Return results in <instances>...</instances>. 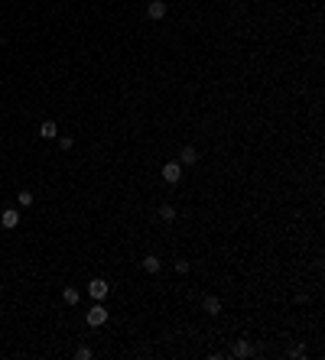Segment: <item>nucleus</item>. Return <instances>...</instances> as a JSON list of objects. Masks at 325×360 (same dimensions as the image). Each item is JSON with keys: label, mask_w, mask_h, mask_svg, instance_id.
Wrapping results in <instances>:
<instances>
[{"label": "nucleus", "mask_w": 325, "mask_h": 360, "mask_svg": "<svg viewBox=\"0 0 325 360\" xmlns=\"http://www.w3.org/2000/svg\"><path fill=\"white\" fill-rule=\"evenodd\" d=\"M104 321H108V308L101 305V302H95V305L88 308V325H91V328H101Z\"/></svg>", "instance_id": "f257e3e1"}, {"label": "nucleus", "mask_w": 325, "mask_h": 360, "mask_svg": "<svg viewBox=\"0 0 325 360\" xmlns=\"http://www.w3.org/2000/svg\"><path fill=\"white\" fill-rule=\"evenodd\" d=\"M179 179H182V163H166V165H162V182L176 185Z\"/></svg>", "instance_id": "f03ea898"}, {"label": "nucleus", "mask_w": 325, "mask_h": 360, "mask_svg": "<svg viewBox=\"0 0 325 360\" xmlns=\"http://www.w3.org/2000/svg\"><path fill=\"white\" fill-rule=\"evenodd\" d=\"M108 292H111V285L104 283V279H91V283H88V295H91L95 302H101Z\"/></svg>", "instance_id": "7ed1b4c3"}, {"label": "nucleus", "mask_w": 325, "mask_h": 360, "mask_svg": "<svg viewBox=\"0 0 325 360\" xmlns=\"http://www.w3.org/2000/svg\"><path fill=\"white\" fill-rule=\"evenodd\" d=\"M0 224H3V230H13L20 224V211H16V208H7V211L0 214Z\"/></svg>", "instance_id": "20e7f679"}, {"label": "nucleus", "mask_w": 325, "mask_h": 360, "mask_svg": "<svg viewBox=\"0 0 325 360\" xmlns=\"http://www.w3.org/2000/svg\"><path fill=\"white\" fill-rule=\"evenodd\" d=\"M202 308H205V315H221V299L208 295V299H202Z\"/></svg>", "instance_id": "39448f33"}, {"label": "nucleus", "mask_w": 325, "mask_h": 360, "mask_svg": "<svg viewBox=\"0 0 325 360\" xmlns=\"http://www.w3.org/2000/svg\"><path fill=\"white\" fill-rule=\"evenodd\" d=\"M146 13H150V20H162V16H166V3H162V0H150Z\"/></svg>", "instance_id": "423d86ee"}, {"label": "nucleus", "mask_w": 325, "mask_h": 360, "mask_svg": "<svg viewBox=\"0 0 325 360\" xmlns=\"http://www.w3.org/2000/svg\"><path fill=\"white\" fill-rule=\"evenodd\" d=\"M39 136H43V140H55V136H59V127H55V120H43V127H39Z\"/></svg>", "instance_id": "0eeeda50"}, {"label": "nucleus", "mask_w": 325, "mask_h": 360, "mask_svg": "<svg viewBox=\"0 0 325 360\" xmlns=\"http://www.w3.org/2000/svg\"><path fill=\"white\" fill-rule=\"evenodd\" d=\"M179 163H182V165H195V163H198V153H195V146H185L182 153H179Z\"/></svg>", "instance_id": "6e6552de"}, {"label": "nucleus", "mask_w": 325, "mask_h": 360, "mask_svg": "<svg viewBox=\"0 0 325 360\" xmlns=\"http://www.w3.org/2000/svg\"><path fill=\"white\" fill-rule=\"evenodd\" d=\"M160 266H162L160 256H153V253L146 256V260H143V270H146V273H160Z\"/></svg>", "instance_id": "1a4fd4ad"}, {"label": "nucleus", "mask_w": 325, "mask_h": 360, "mask_svg": "<svg viewBox=\"0 0 325 360\" xmlns=\"http://www.w3.org/2000/svg\"><path fill=\"white\" fill-rule=\"evenodd\" d=\"M234 357H250V344L244 338L238 341V344H234Z\"/></svg>", "instance_id": "9d476101"}, {"label": "nucleus", "mask_w": 325, "mask_h": 360, "mask_svg": "<svg viewBox=\"0 0 325 360\" xmlns=\"http://www.w3.org/2000/svg\"><path fill=\"white\" fill-rule=\"evenodd\" d=\"M62 299H65V302H68V305H75L78 299H81V292H78V289H72V285H68V289H65V292H62Z\"/></svg>", "instance_id": "9b49d317"}, {"label": "nucleus", "mask_w": 325, "mask_h": 360, "mask_svg": "<svg viewBox=\"0 0 325 360\" xmlns=\"http://www.w3.org/2000/svg\"><path fill=\"white\" fill-rule=\"evenodd\" d=\"M160 218H162V221H173V218H176V208H173V205H162V208H160Z\"/></svg>", "instance_id": "f8f14e48"}, {"label": "nucleus", "mask_w": 325, "mask_h": 360, "mask_svg": "<svg viewBox=\"0 0 325 360\" xmlns=\"http://www.w3.org/2000/svg\"><path fill=\"white\" fill-rule=\"evenodd\" d=\"M75 357H78V360H91L95 354H91V347H78V350H75Z\"/></svg>", "instance_id": "ddd939ff"}, {"label": "nucleus", "mask_w": 325, "mask_h": 360, "mask_svg": "<svg viewBox=\"0 0 325 360\" xmlns=\"http://www.w3.org/2000/svg\"><path fill=\"white\" fill-rule=\"evenodd\" d=\"M20 205H23V208L32 205V192H20Z\"/></svg>", "instance_id": "4468645a"}, {"label": "nucleus", "mask_w": 325, "mask_h": 360, "mask_svg": "<svg viewBox=\"0 0 325 360\" xmlns=\"http://www.w3.org/2000/svg\"><path fill=\"white\" fill-rule=\"evenodd\" d=\"M176 273H189V260H176Z\"/></svg>", "instance_id": "2eb2a0df"}, {"label": "nucleus", "mask_w": 325, "mask_h": 360, "mask_svg": "<svg viewBox=\"0 0 325 360\" xmlns=\"http://www.w3.org/2000/svg\"><path fill=\"white\" fill-rule=\"evenodd\" d=\"M59 146H62V150H72V136H59Z\"/></svg>", "instance_id": "dca6fc26"}]
</instances>
